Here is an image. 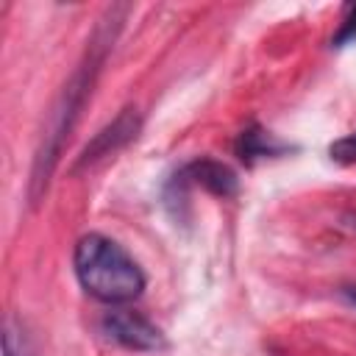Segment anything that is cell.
Here are the masks:
<instances>
[{
  "label": "cell",
  "mask_w": 356,
  "mask_h": 356,
  "mask_svg": "<svg viewBox=\"0 0 356 356\" xmlns=\"http://www.w3.org/2000/svg\"><path fill=\"white\" fill-rule=\"evenodd\" d=\"M125 14H128V6H114V8H108L103 14V19L97 22V28H95V33L89 39L83 61L75 67L72 78L64 83L58 100L53 103V108L47 114V122H44V131H42V142L36 147L31 181H28V200L31 203H39V197L44 195V189L50 184V175H53V170L58 164L61 147H64L70 131L75 128V122H78L92 89H95L100 67H103L108 50L114 47V39H117V31H120Z\"/></svg>",
  "instance_id": "cell-1"
},
{
  "label": "cell",
  "mask_w": 356,
  "mask_h": 356,
  "mask_svg": "<svg viewBox=\"0 0 356 356\" xmlns=\"http://www.w3.org/2000/svg\"><path fill=\"white\" fill-rule=\"evenodd\" d=\"M72 267L81 289L106 306H122L145 292V273L139 261L106 234H83L72 250Z\"/></svg>",
  "instance_id": "cell-2"
},
{
  "label": "cell",
  "mask_w": 356,
  "mask_h": 356,
  "mask_svg": "<svg viewBox=\"0 0 356 356\" xmlns=\"http://www.w3.org/2000/svg\"><path fill=\"white\" fill-rule=\"evenodd\" d=\"M139 131H142V114H139L136 108H131V106L122 108L108 125H103V128L86 142V147L81 150V156L75 159V164L70 167V172L78 175L81 170H89V167H95L97 161H103V159L120 153L122 147H128V145L139 136Z\"/></svg>",
  "instance_id": "cell-3"
},
{
  "label": "cell",
  "mask_w": 356,
  "mask_h": 356,
  "mask_svg": "<svg viewBox=\"0 0 356 356\" xmlns=\"http://www.w3.org/2000/svg\"><path fill=\"white\" fill-rule=\"evenodd\" d=\"M100 331L117 342L125 350H136V353H150V350H161L167 345L161 328L156 323H150L145 314L139 312H128V309H111L100 317Z\"/></svg>",
  "instance_id": "cell-4"
},
{
  "label": "cell",
  "mask_w": 356,
  "mask_h": 356,
  "mask_svg": "<svg viewBox=\"0 0 356 356\" xmlns=\"http://www.w3.org/2000/svg\"><path fill=\"white\" fill-rule=\"evenodd\" d=\"M178 175L186 184H197V186H203L206 192H211L217 197H234L239 192L236 172L228 164L217 161V159H195V161L184 164L178 170Z\"/></svg>",
  "instance_id": "cell-5"
},
{
  "label": "cell",
  "mask_w": 356,
  "mask_h": 356,
  "mask_svg": "<svg viewBox=\"0 0 356 356\" xmlns=\"http://www.w3.org/2000/svg\"><path fill=\"white\" fill-rule=\"evenodd\" d=\"M295 145H286L281 139H275L270 131H264L261 125H248L239 131L236 142H234V153L239 156V161L245 164H253L256 159H273V156H284V153H292Z\"/></svg>",
  "instance_id": "cell-6"
},
{
  "label": "cell",
  "mask_w": 356,
  "mask_h": 356,
  "mask_svg": "<svg viewBox=\"0 0 356 356\" xmlns=\"http://www.w3.org/2000/svg\"><path fill=\"white\" fill-rule=\"evenodd\" d=\"M328 156H331V161H337V164H353V161H356V131H353V134H345V136H339V139H334V142L328 145Z\"/></svg>",
  "instance_id": "cell-7"
},
{
  "label": "cell",
  "mask_w": 356,
  "mask_h": 356,
  "mask_svg": "<svg viewBox=\"0 0 356 356\" xmlns=\"http://www.w3.org/2000/svg\"><path fill=\"white\" fill-rule=\"evenodd\" d=\"M3 353L6 356H28V342L22 328H17L14 320H6V334H3Z\"/></svg>",
  "instance_id": "cell-8"
},
{
  "label": "cell",
  "mask_w": 356,
  "mask_h": 356,
  "mask_svg": "<svg viewBox=\"0 0 356 356\" xmlns=\"http://www.w3.org/2000/svg\"><path fill=\"white\" fill-rule=\"evenodd\" d=\"M350 42H356V6H348L337 33L331 36V47H345Z\"/></svg>",
  "instance_id": "cell-9"
},
{
  "label": "cell",
  "mask_w": 356,
  "mask_h": 356,
  "mask_svg": "<svg viewBox=\"0 0 356 356\" xmlns=\"http://www.w3.org/2000/svg\"><path fill=\"white\" fill-rule=\"evenodd\" d=\"M339 298H342L348 306L356 309V284H345V286H339Z\"/></svg>",
  "instance_id": "cell-10"
}]
</instances>
